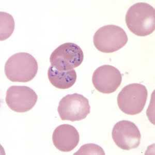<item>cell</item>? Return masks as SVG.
<instances>
[{
  "mask_svg": "<svg viewBox=\"0 0 155 155\" xmlns=\"http://www.w3.org/2000/svg\"><path fill=\"white\" fill-rule=\"evenodd\" d=\"M129 30L138 36H146L155 31V10L146 3H137L131 6L126 15Z\"/></svg>",
  "mask_w": 155,
  "mask_h": 155,
  "instance_id": "6da1fadb",
  "label": "cell"
},
{
  "mask_svg": "<svg viewBox=\"0 0 155 155\" xmlns=\"http://www.w3.org/2000/svg\"><path fill=\"white\" fill-rule=\"evenodd\" d=\"M38 69V63L33 56L26 52H20L8 59L4 72L7 79L12 82H27L33 79Z\"/></svg>",
  "mask_w": 155,
  "mask_h": 155,
  "instance_id": "7a4b0ae2",
  "label": "cell"
},
{
  "mask_svg": "<svg viewBox=\"0 0 155 155\" xmlns=\"http://www.w3.org/2000/svg\"><path fill=\"white\" fill-rule=\"evenodd\" d=\"M148 92L144 85L132 83L124 87L117 96L120 110L127 115H137L144 108Z\"/></svg>",
  "mask_w": 155,
  "mask_h": 155,
  "instance_id": "3957f363",
  "label": "cell"
},
{
  "mask_svg": "<svg viewBox=\"0 0 155 155\" xmlns=\"http://www.w3.org/2000/svg\"><path fill=\"white\" fill-rule=\"evenodd\" d=\"M125 31L115 25H107L99 28L94 34L93 42L98 50L104 53L118 51L128 42Z\"/></svg>",
  "mask_w": 155,
  "mask_h": 155,
  "instance_id": "277c9868",
  "label": "cell"
},
{
  "mask_svg": "<svg viewBox=\"0 0 155 155\" xmlns=\"http://www.w3.org/2000/svg\"><path fill=\"white\" fill-rule=\"evenodd\" d=\"M84 54L79 46L72 42L61 45L50 58L51 66L59 71H68L79 66L83 62Z\"/></svg>",
  "mask_w": 155,
  "mask_h": 155,
  "instance_id": "5b68a950",
  "label": "cell"
},
{
  "mask_svg": "<svg viewBox=\"0 0 155 155\" xmlns=\"http://www.w3.org/2000/svg\"><path fill=\"white\" fill-rule=\"evenodd\" d=\"M88 99L81 94L75 93L65 96L60 101L58 111L62 120L71 122L84 120L90 113Z\"/></svg>",
  "mask_w": 155,
  "mask_h": 155,
  "instance_id": "8992f818",
  "label": "cell"
},
{
  "mask_svg": "<svg viewBox=\"0 0 155 155\" xmlns=\"http://www.w3.org/2000/svg\"><path fill=\"white\" fill-rule=\"evenodd\" d=\"M38 96L33 89L26 86H12L6 92L5 101L12 111L24 113L35 105Z\"/></svg>",
  "mask_w": 155,
  "mask_h": 155,
  "instance_id": "52a82bcc",
  "label": "cell"
},
{
  "mask_svg": "<svg viewBox=\"0 0 155 155\" xmlns=\"http://www.w3.org/2000/svg\"><path fill=\"white\" fill-rule=\"evenodd\" d=\"M112 139L116 145L124 150L135 149L141 143V133L133 122L123 120L117 122L112 132Z\"/></svg>",
  "mask_w": 155,
  "mask_h": 155,
  "instance_id": "ba28073f",
  "label": "cell"
},
{
  "mask_svg": "<svg viewBox=\"0 0 155 155\" xmlns=\"http://www.w3.org/2000/svg\"><path fill=\"white\" fill-rule=\"evenodd\" d=\"M122 81V74L118 69L109 65L97 68L92 77L95 88L104 94H111L116 91Z\"/></svg>",
  "mask_w": 155,
  "mask_h": 155,
  "instance_id": "9c48e42d",
  "label": "cell"
},
{
  "mask_svg": "<svg viewBox=\"0 0 155 155\" xmlns=\"http://www.w3.org/2000/svg\"><path fill=\"white\" fill-rule=\"evenodd\" d=\"M52 141L55 147L63 152H69L76 148L80 141L79 132L68 124L58 126L53 131Z\"/></svg>",
  "mask_w": 155,
  "mask_h": 155,
  "instance_id": "30bf717a",
  "label": "cell"
},
{
  "mask_svg": "<svg viewBox=\"0 0 155 155\" xmlns=\"http://www.w3.org/2000/svg\"><path fill=\"white\" fill-rule=\"evenodd\" d=\"M48 78L54 87L62 90L70 88L77 80V74L74 69L68 71H59L50 66L48 71Z\"/></svg>",
  "mask_w": 155,
  "mask_h": 155,
  "instance_id": "8fae6325",
  "label": "cell"
},
{
  "mask_svg": "<svg viewBox=\"0 0 155 155\" xmlns=\"http://www.w3.org/2000/svg\"><path fill=\"white\" fill-rule=\"evenodd\" d=\"M1 14V41L9 38L15 28V21L11 15L6 12H0Z\"/></svg>",
  "mask_w": 155,
  "mask_h": 155,
  "instance_id": "7c38bea8",
  "label": "cell"
},
{
  "mask_svg": "<svg viewBox=\"0 0 155 155\" xmlns=\"http://www.w3.org/2000/svg\"><path fill=\"white\" fill-rule=\"evenodd\" d=\"M74 155H105L104 150L101 146L95 144H87L81 146Z\"/></svg>",
  "mask_w": 155,
  "mask_h": 155,
  "instance_id": "4fadbf2b",
  "label": "cell"
}]
</instances>
